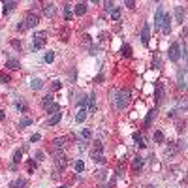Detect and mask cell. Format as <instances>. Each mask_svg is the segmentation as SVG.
<instances>
[{
    "label": "cell",
    "instance_id": "6da1fadb",
    "mask_svg": "<svg viewBox=\"0 0 188 188\" xmlns=\"http://www.w3.org/2000/svg\"><path fill=\"white\" fill-rule=\"evenodd\" d=\"M128 102H130V90L122 88V90H119V92H117V100H115L117 109H121V111H122V109L128 105Z\"/></svg>",
    "mask_w": 188,
    "mask_h": 188
},
{
    "label": "cell",
    "instance_id": "7a4b0ae2",
    "mask_svg": "<svg viewBox=\"0 0 188 188\" xmlns=\"http://www.w3.org/2000/svg\"><path fill=\"white\" fill-rule=\"evenodd\" d=\"M92 160L96 164H105V158H104V145L102 141H94V147H92Z\"/></svg>",
    "mask_w": 188,
    "mask_h": 188
},
{
    "label": "cell",
    "instance_id": "3957f363",
    "mask_svg": "<svg viewBox=\"0 0 188 188\" xmlns=\"http://www.w3.org/2000/svg\"><path fill=\"white\" fill-rule=\"evenodd\" d=\"M45 36H47V32H38V34H34V40H32V51H40L41 47L45 45Z\"/></svg>",
    "mask_w": 188,
    "mask_h": 188
},
{
    "label": "cell",
    "instance_id": "277c9868",
    "mask_svg": "<svg viewBox=\"0 0 188 188\" xmlns=\"http://www.w3.org/2000/svg\"><path fill=\"white\" fill-rule=\"evenodd\" d=\"M179 58H181V45L179 43H171V47H169V60L177 62Z\"/></svg>",
    "mask_w": 188,
    "mask_h": 188
},
{
    "label": "cell",
    "instance_id": "5b68a950",
    "mask_svg": "<svg viewBox=\"0 0 188 188\" xmlns=\"http://www.w3.org/2000/svg\"><path fill=\"white\" fill-rule=\"evenodd\" d=\"M38 23H40V17L36 13H28L27 19H25V27L27 28H34V27H38Z\"/></svg>",
    "mask_w": 188,
    "mask_h": 188
},
{
    "label": "cell",
    "instance_id": "8992f818",
    "mask_svg": "<svg viewBox=\"0 0 188 188\" xmlns=\"http://www.w3.org/2000/svg\"><path fill=\"white\" fill-rule=\"evenodd\" d=\"M162 32H164V34H169V32H171V15H169V13H164V21H162Z\"/></svg>",
    "mask_w": 188,
    "mask_h": 188
},
{
    "label": "cell",
    "instance_id": "52a82bcc",
    "mask_svg": "<svg viewBox=\"0 0 188 188\" xmlns=\"http://www.w3.org/2000/svg\"><path fill=\"white\" fill-rule=\"evenodd\" d=\"M162 21H164V8L158 6L154 13V28H162Z\"/></svg>",
    "mask_w": 188,
    "mask_h": 188
},
{
    "label": "cell",
    "instance_id": "ba28073f",
    "mask_svg": "<svg viewBox=\"0 0 188 188\" xmlns=\"http://www.w3.org/2000/svg\"><path fill=\"white\" fill-rule=\"evenodd\" d=\"M149 40H151V25H143V30H141V41H143V45H149Z\"/></svg>",
    "mask_w": 188,
    "mask_h": 188
},
{
    "label": "cell",
    "instance_id": "9c48e42d",
    "mask_svg": "<svg viewBox=\"0 0 188 188\" xmlns=\"http://www.w3.org/2000/svg\"><path fill=\"white\" fill-rule=\"evenodd\" d=\"M154 98H156V104H160L164 100V83L162 81L156 83V94H154Z\"/></svg>",
    "mask_w": 188,
    "mask_h": 188
},
{
    "label": "cell",
    "instance_id": "30bf717a",
    "mask_svg": "<svg viewBox=\"0 0 188 188\" xmlns=\"http://www.w3.org/2000/svg\"><path fill=\"white\" fill-rule=\"evenodd\" d=\"M55 164H57V171H60V169H64V168H66L68 158H66L64 154H58V156L55 158Z\"/></svg>",
    "mask_w": 188,
    "mask_h": 188
},
{
    "label": "cell",
    "instance_id": "8fae6325",
    "mask_svg": "<svg viewBox=\"0 0 188 188\" xmlns=\"http://www.w3.org/2000/svg\"><path fill=\"white\" fill-rule=\"evenodd\" d=\"M85 117H87V109H85V105H79V109H77V113H75V121H77V122H83Z\"/></svg>",
    "mask_w": 188,
    "mask_h": 188
},
{
    "label": "cell",
    "instance_id": "7c38bea8",
    "mask_svg": "<svg viewBox=\"0 0 188 188\" xmlns=\"http://www.w3.org/2000/svg\"><path fill=\"white\" fill-rule=\"evenodd\" d=\"M74 11H75V15H85V13H87V2H79V4H75Z\"/></svg>",
    "mask_w": 188,
    "mask_h": 188
},
{
    "label": "cell",
    "instance_id": "4fadbf2b",
    "mask_svg": "<svg viewBox=\"0 0 188 188\" xmlns=\"http://www.w3.org/2000/svg\"><path fill=\"white\" fill-rule=\"evenodd\" d=\"M175 19H177V23H184V8L182 6L175 8Z\"/></svg>",
    "mask_w": 188,
    "mask_h": 188
},
{
    "label": "cell",
    "instance_id": "5bb4252c",
    "mask_svg": "<svg viewBox=\"0 0 188 188\" xmlns=\"http://www.w3.org/2000/svg\"><path fill=\"white\" fill-rule=\"evenodd\" d=\"M10 188H27V181L25 179H15L10 182Z\"/></svg>",
    "mask_w": 188,
    "mask_h": 188
},
{
    "label": "cell",
    "instance_id": "9a60e30c",
    "mask_svg": "<svg viewBox=\"0 0 188 188\" xmlns=\"http://www.w3.org/2000/svg\"><path fill=\"white\" fill-rule=\"evenodd\" d=\"M60 119H62V113H55V115H51V117H49L47 124H49V126H55V124H58V122H60Z\"/></svg>",
    "mask_w": 188,
    "mask_h": 188
},
{
    "label": "cell",
    "instance_id": "2e32d148",
    "mask_svg": "<svg viewBox=\"0 0 188 188\" xmlns=\"http://www.w3.org/2000/svg\"><path fill=\"white\" fill-rule=\"evenodd\" d=\"M55 8H57V6H55L53 2H51V4H45V8H43V13H45L47 17H53V15H55V11H57Z\"/></svg>",
    "mask_w": 188,
    "mask_h": 188
},
{
    "label": "cell",
    "instance_id": "e0dca14e",
    "mask_svg": "<svg viewBox=\"0 0 188 188\" xmlns=\"http://www.w3.org/2000/svg\"><path fill=\"white\" fill-rule=\"evenodd\" d=\"M30 88H32V90H40V88H43V81H41L40 77L32 79V81H30Z\"/></svg>",
    "mask_w": 188,
    "mask_h": 188
},
{
    "label": "cell",
    "instance_id": "ac0fdd59",
    "mask_svg": "<svg viewBox=\"0 0 188 188\" xmlns=\"http://www.w3.org/2000/svg\"><path fill=\"white\" fill-rule=\"evenodd\" d=\"M53 145H55V149H57V151H60V149H64V147H66V139H64V137H57V139L53 141Z\"/></svg>",
    "mask_w": 188,
    "mask_h": 188
},
{
    "label": "cell",
    "instance_id": "d6986e66",
    "mask_svg": "<svg viewBox=\"0 0 188 188\" xmlns=\"http://www.w3.org/2000/svg\"><path fill=\"white\" fill-rule=\"evenodd\" d=\"M132 137H134V141H135V145H137L139 149H143V147H145V143H143V135H141V134H137V132H135V134H134Z\"/></svg>",
    "mask_w": 188,
    "mask_h": 188
},
{
    "label": "cell",
    "instance_id": "ffe728a7",
    "mask_svg": "<svg viewBox=\"0 0 188 188\" xmlns=\"http://www.w3.org/2000/svg\"><path fill=\"white\" fill-rule=\"evenodd\" d=\"M154 117H156V109H151L145 117V126H151V122L154 121Z\"/></svg>",
    "mask_w": 188,
    "mask_h": 188
},
{
    "label": "cell",
    "instance_id": "44dd1931",
    "mask_svg": "<svg viewBox=\"0 0 188 188\" xmlns=\"http://www.w3.org/2000/svg\"><path fill=\"white\" fill-rule=\"evenodd\" d=\"M15 6H17V2H4L2 4V13H10Z\"/></svg>",
    "mask_w": 188,
    "mask_h": 188
},
{
    "label": "cell",
    "instance_id": "7402d4cb",
    "mask_svg": "<svg viewBox=\"0 0 188 188\" xmlns=\"http://www.w3.org/2000/svg\"><path fill=\"white\" fill-rule=\"evenodd\" d=\"M6 66L11 68V70H19V68H21L19 60H15V58H8V60H6Z\"/></svg>",
    "mask_w": 188,
    "mask_h": 188
},
{
    "label": "cell",
    "instance_id": "603a6c76",
    "mask_svg": "<svg viewBox=\"0 0 188 188\" xmlns=\"http://www.w3.org/2000/svg\"><path fill=\"white\" fill-rule=\"evenodd\" d=\"M121 55H122V57H126V58H130V57H132V47H130L128 43H124V45H122Z\"/></svg>",
    "mask_w": 188,
    "mask_h": 188
},
{
    "label": "cell",
    "instance_id": "cb8c5ba5",
    "mask_svg": "<svg viewBox=\"0 0 188 188\" xmlns=\"http://www.w3.org/2000/svg\"><path fill=\"white\" fill-rule=\"evenodd\" d=\"M51 104H53V94H45L43 100H41V105H43V107H49Z\"/></svg>",
    "mask_w": 188,
    "mask_h": 188
},
{
    "label": "cell",
    "instance_id": "d4e9b609",
    "mask_svg": "<svg viewBox=\"0 0 188 188\" xmlns=\"http://www.w3.org/2000/svg\"><path fill=\"white\" fill-rule=\"evenodd\" d=\"M21 158H23V151H15L13 152V169L17 168V164L21 162Z\"/></svg>",
    "mask_w": 188,
    "mask_h": 188
},
{
    "label": "cell",
    "instance_id": "484cf974",
    "mask_svg": "<svg viewBox=\"0 0 188 188\" xmlns=\"http://www.w3.org/2000/svg\"><path fill=\"white\" fill-rule=\"evenodd\" d=\"M72 17H74V15H72V6H70V4H64V19L70 21Z\"/></svg>",
    "mask_w": 188,
    "mask_h": 188
},
{
    "label": "cell",
    "instance_id": "4316f807",
    "mask_svg": "<svg viewBox=\"0 0 188 188\" xmlns=\"http://www.w3.org/2000/svg\"><path fill=\"white\" fill-rule=\"evenodd\" d=\"M143 164H145L143 158H141V156H135V160H134V169H141V168H143Z\"/></svg>",
    "mask_w": 188,
    "mask_h": 188
},
{
    "label": "cell",
    "instance_id": "83f0119b",
    "mask_svg": "<svg viewBox=\"0 0 188 188\" xmlns=\"http://www.w3.org/2000/svg\"><path fill=\"white\" fill-rule=\"evenodd\" d=\"M30 124H34V121H32V119H28V117H23V119L19 121V126H21V128L30 126Z\"/></svg>",
    "mask_w": 188,
    "mask_h": 188
},
{
    "label": "cell",
    "instance_id": "f1b7e54d",
    "mask_svg": "<svg viewBox=\"0 0 188 188\" xmlns=\"http://www.w3.org/2000/svg\"><path fill=\"white\" fill-rule=\"evenodd\" d=\"M94 109H96V96L90 94L88 96V111H94Z\"/></svg>",
    "mask_w": 188,
    "mask_h": 188
},
{
    "label": "cell",
    "instance_id": "f546056e",
    "mask_svg": "<svg viewBox=\"0 0 188 188\" xmlns=\"http://www.w3.org/2000/svg\"><path fill=\"white\" fill-rule=\"evenodd\" d=\"M81 137H83L85 141H88V139L92 137V130H90V128H83V130H81Z\"/></svg>",
    "mask_w": 188,
    "mask_h": 188
},
{
    "label": "cell",
    "instance_id": "4dcf8cb0",
    "mask_svg": "<svg viewBox=\"0 0 188 188\" xmlns=\"http://www.w3.org/2000/svg\"><path fill=\"white\" fill-rule=\"evenodd\" d=\"M154 141H156V143H164V132L162 130L154 132Z\"/></svg>",
    "mask_w": 188,
    "mask_h": 188
},
{
    "label": "cell",
    "instance_id": "1f68e13d",
    "mask_svg": "<svg viewBox=\"0 0 188 188\" xmlns=\"http://www.w3.org/2000/svg\"><path fill=\"white\" fill-rule=\"evenodd\" d=\"M58 111H60V105H58V104H51L49 107H47V113H53V115H55V113H58Z\"/></svg>",
    "mask_w": 188,
    "mask_h": 188
},
{
    "label": "cell",
    "instance_id": "d6a6232c",
    "mask_svg": "<svg viewBox=\"0 0 188 188\" xmlns=\"http://www.w3.org/2000/svg\"><path fill=\"white\" fill-rule=\"evenodd\" d=\"M43 60H45L47 64H51V62L55 60V53H53V51H49V53H45V57H43Z\"/></svg>",
    "mask_w": 188,
    "mask_h": 188
},
{
    "label": "cell",
    "instance_id": "836d02e7",
    "mask_svg": "<svg viewBox=\"0 0 188 188\" xmlns=\"http://www.w3.org/2000/svg\"><path fill=\"white\" fill-rule=\"evenodd\" d=\"M111 19H113V21H119V19H121V10H119V8H115V10L111 11Z\"/></svg>",
    "mask_w": 188,
    "mask_h": 188
},
{
    "label": "cell",
    "instance_id": "e575fe53",
    "mask_svg": "<svg viewBox=\"0 0 188 188\" xmlns=\"http://www.w3.org/2000/svg\"><path fill=\"white\" fill-rule=\"evenodd\" d=\"M83 169H85V162H83V160H77V162H75V171L81 173Z\"/></svg>",
    "mask_w": 188,
    "mask_h": 188
},
{
    "label": "cell",
    "instance_id": "d590c367",
    "mask_svg": "<svg viewBox=\"0 0 188 188\" xmlns=\"http://www.w3.org/2000/svg\"><path fill=\"white\" fill-rule=\"evenodd\" d=\"M15 107H17V111H21V113H25V111H27V104H23V102H17Z\"/></svg>",
    "mask_w": 188,
    "mask_h": 188
},
{
    "label": "cell",
    "instance_id": "8d00e7d4",
    "mask_svg": "<svg viewBox=\"0 0 188 188\" xmlns=\"http://www.w3.org/2000/svg\"><path fill=\"white\" fill-rule=\"evenodd\" d=\"M104 6H105V11H113V10L117 8V6H115V2H105Z\"/></svg>",
    "mask_w": 188,
    "mask_h": 188
},
{
    "label": "cell",
    "instance_id": "74e56055",
    "mask_svg": "<svg viewBox=\"0 0 188 188\" xmlns=\"http://www.w3.org/2000/svg\"><path fill=\"white\" fill-rule=\"evenodd\" d=\"M34 169H36V162L30 160V162H28V173H34Z\"/></svg>",
    "mask_w": 188,
    "mask_h": 188
},
{
    "label": "cell",
    "instance_id": "f35d334b",
    "mask_svg": "<svg viewBox=\"0 0 188 188\" xmlns=\"http://www.w3.org/2000/svg\"><path fill=\"white\" fill-rule=\"evenodd\" d=\"M152 66H154V68H160V66H162V60H160L158 57H154V58H152Z\"/></svg>",
    "mask_w": 188,
    "mask_h": 188
},
{
    "label": "cell",
    "instance_id": "ab89813d",
    "mask_svg": "<svg viewBox=\"0 0 188 188\" xmlns=\"http://www.w3.org/2000/svg\"><path fill=\"white\" fill-rule=\"evenodd\" d=\"M8 81H10V75H6V74L0 72V83H8Z\"/></svg>",
    "mask_w": 188,
    "mask_h": 188
},
{
    "label": "cell",
    "instance_id": "60d3db41",
    "mask_svg": "<svg viewBox=\"0 0 188 188\" xmlns=\"http://www.w3.org/2000/svg\"><path fill=\"white\" fill-rule=\"evenodd\" d=\"M40 139H41V135H40V134H34V135L30 137V141H32V143H36V141H40Z\"/></svg>",
    "mask_w": 188,
    "mask_h": 188
},
{
    "label": "cell",
    "instance_id": "b9f144b4",
    "mask_svg": "<svg viewBox=\"0 0 188 188\" xmlns=\"http://www.w3.org/2000/svg\"><path fill=\"white\" fill-rule=\"evenodd\" d=\"M60 87H62V83H60V81H53V90H58Z\"/></svg>",
    "mask_w": 188,
    "mask_h": 188
},
{
    "label": "cell",
    "instance_id": "7bdbcfd3",
    "mask_svg": "<svg viewBox=\"0 0 188 188\" xmlns=\"http://www.w3.org/2000/svg\"><path fill=\"white\" fill-rule=\"evenodd\" d=\"M36 160H38V162H41V160H43V152H41V151H38V152H36Z\"/></svg>",
    "mask_w": 188,
    "mask_h": 188
},
{
    "label": "cell",
    "instance_id": "ee69618b",
    "mask_svg": "<svg viewBox=\"0 0 188 188\" xmlns=\"http://www.w3.org/2000/svg\"><path fill=\"white\" fill-rule=\"evenodd\" d=\"M98 179H100V181H104V179H105V171H104V169H100V171H98Z\"/></svg>",
    "mask_w": 188,
    "mask_h": 188
},
{
    "label": "cell",
    "instance_id": "f6af8a7d",
    "mask_svg": "<svg viewBox=\"0 0 188 188\" xmlns=\"http://www.w3.org/2000/svg\"><path fill=\"white\" fill-rule=\"evenodd\" d=\"M11 45L15 47V49H21V41H17V40H13V41H11Z\"/></svg>",
    "mask_w": 188,
    "mask_h": 188
},
{
    "label": "cell",
    "instance_id": "bcb514c9",
    "mask_svg": "<svg viewBox=\"0 0 188 188\" xmlns=\"http://www.w3.org/2000/svg\"><path fill=\"white\" fill-rule=\"evenodd\" d=\"M134 6H135L134 0H128V2H126V8H134Z\"/></svg>",
    "mask_w": 188,
    "mask_h": 188
},
{
    "label": "cell",
    "instance_id": "7dc6e473",
    "mask_svg": "<svg viewBox=\"0 0 188 188\" xmlns=\"http://www.w3.org/2000/svg\"><path fill=\"white\" fill-rule=\"evenodd\" d=\"M23 23H25V21H23ZM23 23H19V25H17V30H23V28H27L25 25H23Z\"/></svg>",
    "mask_w": 188,
    "mask_h": 188
},
{
    "label": "cell",
    "instance_id": "c3c4849f",
    "mask_svg": "<svg viewBox=\"0 0 188 188\" xmlns=\"http://www.w3.org/2000/svg\"><path fill=\"white\" fill-rule=\"evenodd\" d=\"M4 117H6V113H4L2 109H0V121H4Z\"/></svg>",
    "mask_w": 188,
    "mask_h": 188
},
{
    "label": "cell",
    "instance_id": "681fc988",
    "mask_svg": "<svg viewBox=\"0 0 188 188\" xmlns=\"http://www.w3.org/2000/svg\"><path fill=\"white\" fill-rule=\"evenodd\" d=\"M184 58H186V66H188V51H184Z\"/></svg>",
    "mask_w": 188,
    "mask_h": 188
},
{
    "label": "cell",
    "instance_id": "f907efd6",
    "mask_svg": "<svg viewBox=\"0 0 188 188\" xmlns=\"http://www.w3.org/2000/svg\"><path fill=\"white\" fill-rule=\"evenodd\" d=\"M58 188H66V186H58Z\"/></svg>",
    "mask_w": 188,
    "mask_h": 188
},
{
    "label": "cell",
    "instance_id": "816d5d0a",
    "mask_svg": "<svg viewBox=\"0 0 188 188\" xmlns=\"http://www.w3.org/2000/svg\"><path fill=\"white\" fill-rule=\"evenodd\" d=\"M105 188H109V186H105Z\"/></svg>",
    "mask_w": 188,
    "mask_h": 188
}]
</instances>
